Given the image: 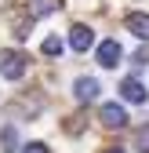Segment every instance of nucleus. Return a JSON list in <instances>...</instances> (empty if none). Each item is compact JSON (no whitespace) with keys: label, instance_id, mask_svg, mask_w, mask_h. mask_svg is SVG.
<instances>
[{"label":"nucleus","instance_id":"nucleus-11","mask_svg":"<svg viewBox=\"0 0 149 153\" xmlns=\"http://www.w3.org/2000/svg\"><path fill=\"white\" fill-rule=\"evenodd\" d=\"M18 153H51V149H47L44 142H26L22 149H18Z\"/></svg>","mask_w":149,"mask_h":153},{"label":"nucleus","instance_id":"nucleus-4","mask_svg":"<svg viewBox=\"0 0 149 153\" xmlns=\"http://www.w3.org/2000/svg\"><path fill=\"white\" fill-rule=\"evenodd\" d=\"M91 44H95V33H91L87 26H73V29H69V48H73V51L84 55Z\"/></svg>","mask_w":149,"mask_h":153},{"label":"nucleus","instance_id":"nucleus-5","mask_svg":"<svg viewBox=\"0 0 149 153\" xmlns=\"http://www.w3.org/2000/svg\"><path fill=\"white\" fill-rule=\"evenodd\" d=\"M102 124H105V128H124V124H127V113H124V106H117V102H105V106H102Z\"/></svg>","mask_w":149,"mask_h":153},{"label":"nucleus","instance_id":"nucleus-9","mask_svg":"<svg viewBox=\"0 0 149 153\" xmlns=\"http://www.w3.org/2000/svg\"><path fill=\"white\" fill-rule=\"evenodd\" d=\"M40 51L47 55V59H55V55H62V40H58V36H47V40L40 44Z\"/></svg>","mask_w":149,"mask_h":153},{"label":"nucleus","instance_id":"nucleus-7","mask_svg":"<svg viewBox=\"0 0 149 153\" xmlns=\"http://www.w3.org/2000/svg\"><path fill=\"white\" fill-rule=\"evenodd\" d=\"M120 95H124V102H135V106H142V102H145V88L135 80V76H127V80L120 84Z\"/></svg>","mask_w":149,"mask_h":153},{"label":"nucleus","instance_id":"nucleus-10","mask_svg":"<svg viewBox=\"0 0 149 153\" xmlns=\"http://www.w3.org/2000/svg\"><path fill=\"white\" fill-rule=\"evenodd\" d=\"M55 11V0H36V7H33V15H51Z\"/></svg>","mask_w":149,"mask_h":153},{"label":"nucleus","instance_id":"nucleus-8","mask_svg":"<svg viewBox=\"0 0 149 153\" xmlns=\"http://www.w3.org/2000/svg\"><path fill=\"white\" fill-rule=\"evenodd\" d=\"M0 146H4V153H15V146H18L15 128H4V131H0Z\"/></svg>","mask_w":149,"mask_h":153},{"label":"nucleus","instance_id":"nucleus-13","mask_svg":"<svg viewBox=\"0 0 149 153\" xmlns=\"http://www.w3.org/2000/svg\"><path fill=\"white\" fill-rule=\"evenodd\" d=\"M105 153H124V149H105Z\"/></svg>","mask_w":149,"mask_h":153},{"label":"nucleus","instance_id":"nucleus-2","mask_svg":"<svg viewBox=\"0 0 149 153\" xmlns=\"http://www.w3.org/2000/svg\"><path fill=\"white\" fill-rule=\"evenodd\" d=\"M120 55H124V48H120L117 40H102V44H98V66H105V69L120 66Z\"/></svg>","mask_w":149,"mask_h":153},{"label":"nucleus","instance_id":"nucleus-3","mask_svg":"<svg viewBox=\"0 0 149 153\" xmlns=\"http://www.w3.org/2000/svg\"><path fill=\"white\" fill-rule=\"evenodd\" d=\"M98 80H95V76H80V80L77 84H73V95H77V102H95L98 99Z\"/></svg>","mask_w":149,"mask_h":153},{"label":"nucleus","instance_id":"nucleus-6","mask_svg":"<svg viewBox=\"0 0 149 153\" xmlns=\"http://www.w3.org/2000/svg\"><path fill=\"white\" fill-rule=\"evenodd\" d=\"M127 29H131L138 40L149 44V15L145 11H131V15H127Z\"/></svg>","mask_w":149,"mask_h":153},{"label":"nucleus","instance_id":"nucleus-12","mask_svg":"<svg viewBox=\"0 0 149 153\" xmlns=\"http://www.w3.org/2000/svg\"><path fill=\"white\" fill-rule=\"evenodd\" d=\"M135 62H138V66H145V62H149V48H142V51L135 55Z\"/></svg>","mask_w":149,"mask_h":153},{"label":"nucleus","instance_id":"nucleus-1","mask_svg":"<svg viewBox=\"0 0 149 153\" xmlns=\"http://www.w3.org/2000/svg\"><path fill=\"white\" fill-rule=\"evenodd\" d=\"M0 76L4 80H22L26 76V55L22 51H0Z\"/></svg>","mask_w":149,"mask_h":153}]
</instances>
